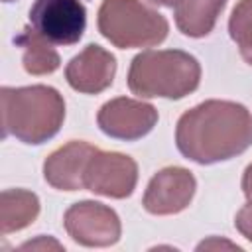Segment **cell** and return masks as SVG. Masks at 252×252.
I'll return each instance as SVG.
<instances>
[{
	"mask_svg": "<svg viewBox=\"0 0 252 252\" xmlns=\"http://www.w3.org/2000/svg\"><path fill=\"white\" fill-rule=\"evenodd\" d=\"M158 122V110L144 100L118 96L104 102L96 114L98 128L114 140H140Z\"/></svg>",
	"mask_w": 252,
	"mask_h": 252,
	"instance_id": "cell-8",
	"label": "cell"
},
{
	"mask_svg": "<svg viewBox=\"0 0 252 252\" xmlns=\"http://www.w3.org/2000/svg\"><path fill=\"white\" fill-rule=\"evenodd\" d=\"M116 75V59L96 43H89L65 67L69 87L83 94H96L108 89Z\"/></svg>",
	"mask_w": 252,
	"mask_h": 252,
	"instance_id": "cell-10",
	"label": "cell"
},
{
	"mask_svg": "<svg viewBox=\"0 0 252 252\" xmlns=\"http://www.w3.org/2000/svg\"><path fill=\"white\" fill-rule=\"evenodd\" d=\"M150 2L159 4V6H175L177 4V0H150Z\"/></svg>",
	"mask_w": 252,
	"mask_h": 252,
	"instance_id": "cell-20",
	"label": "cell"
},
{
	"mask_svg": "<svg viewBox=\"0 0 252 252\" xmlns=\"http://www.w3.org/2000/svg\"><path fill=\"white\" fill-rule=\"evenodd\" d=\"M242 191L248 199H252V163L244 169V175H242Z\"/></svg>",
	"mask_w": 252,
	"mask_h": 252,
	"instance_id": "cell-19",
	"label": "cell"
},
{
	"mask_svg": "<svg viewBox=\"0 0 252 252\" xmlns=\"http://www.w3.org/2000/svg\"><path fill=\"white\" fill-rule=\"evenodd\" d=\"M35 32L55 45H73L83 37L87 10L79 0H35L30 8Z\"/></svg>",
	"mask_w": 252,
	"mask_h": 252,
	"instance_id": "cell-6",
	"label": "cell"
},
{
	"mask_svg": "<svg viewBox=\"0 0 252 252\" xmlns=\"http://www.w3.org/2000/svg\"><path fill=\"white\" fill-rule=\"evenodd\" d=\"M0 100L4 138L14 136L37 146L51 140L65 120V100L57 89L47 85L2 87Z\"/></svg>",
	"mask_w": 252,
	"mask_h": 252,
	"instance_id": "cell-2",
	"label": "cell"
},
{
	"mask_svg": "<svg viewBox=\"0 0 252 252\" xmlns=\"http://www.w3.org/2000/svg\"><path fill=\"white\" fill-rule=\"evenodd\" d=\"M195 189L197 181L189 169L169 165L150 179L142 205L150 215H175L189 207Z\"/></svg>",
	"mask_w": 252,
	"mask_h": 252,
	"instance_id": "cell-9",
	"label": "cell"
},
{
	"mask_svg": "<svg viewBox=\"0 0 252 252\" xmlns=\"http://www.w3.org/2000/svg\"><path fill=\"white\" fill-rule=\"evenodd\" d=\"M226 0H177L175 26L187 37H205L213 32Z\"/></svg>",
	"mask_w": 252,
	"mask_h": 252,
	"instance_id": "cell-12",
	"label": "cell"
},
{
	"mask_svg": "<svg viewBox=\"0 0 252 252\" xmlns=\"http://www.w3.org/2000/svg\"><path fill=\"white\" fill-rule=\"evenodd\" d=\"M39 215V199L28 189H4L0 195V230L10 234L30 226Z\"/></svg>",
	"mask_w": 252,
	"mask_h": 252,
	"instance_id": "cell-13",
	"label": "cell"
},
{
	"mask_svg": "<svg viewBox=\"0 0 252 252\" xmlns=\"http://www.w3.org/2000/svg\"><path fill=\"white\" fill-rule=\"evenodd\" d=\"M2 2H14V0H2Z\"/></svg>",
	"mask_w": 252,
	"mask_h": 252,
	"instance_id": "cell-21",
	"label": "cell"
},
{
	"mask_svg": "<svg viewBox=\"0 0 252 252\" xmlns=\"http://www.w3.org/2000/svg\"><path fill=\"white\" fill-rule=\"evenodd\" d=\"M175 146L201 165L236 158L252 146V114L234 100H205L179 116Z\"/></svg>",
	"mask_w": 252,
	"mask_h": 252,
	"instance_id": "cell-1",
	"label": "cell"
},
{
	"mask_svg": "<svg viewBox=\"0 0 252 252\" xmlns=\"http://www.w3.org/2000/svg\"><path fill=\"white\" fill-rule=\"evenodd\" d=\"M98 148L83 140H71L57 148L43 161V179L59 191L85 189V169Z\"/></svg>",
	"mask_w": 252,
	"mask_h": 252,
	"instance_id": "cell-11",
	"label": "cell"
},
{
	"mask_svg": "<svg viewBox=\"0 0 252 252\" xmlns=\"http://www.w3.org/2000/svg\"><path fill=\"white\" fill-rule=\"evenodd\" d=\"M96 26L100 35L120 49L158 45L169 32L167 20L142 0H102Z\"/></svg>",
	"mask_w": 252,
	"mask_h": 252,
	"instance_id": "cell-4",
	"label": "cell"
},
{
	"mask_svg": "<svg viewBox=\"0 0 252 252\" xmlns=\"http://www.w3.org/2000/svg\"><path fill=\"white\" fill-rule=\"evenodd\" d=\"M138 183V165L130 156L120 152L96 150L85 169V189L110 197L126 199Z\"/></svg>",
	"mask_w": 252,
	"mask_h": 252,
	"instance_id": "cell-7",
	"label": "cell"
},
{
	"mask_svg": "<svg viewBox=\"0 0 252 252\" xmlns=\"http://www.w3.org/2000/svg\"><path fill=\"white\" fill-rule=\"evenodd\" d=\"M22 248H55V250H63V246L53 240V238H47V236H39L37 240H32V242H24Z\"/></svg>",
	"mask_w": 252,
	"mask_h": 252,
	"instance_id": "cell-17",
	"label": "cell"
},
{
	"mask_svg": "<svg viewBox=\"0 0 252 252\" xmlns=\"http://www.w3.org/2000/svg\"><path fill=\"white\" fill-rule=\"evenodd\" d=\"M228 33L242 59L252 65V0H238L228 20Z\"/></svg>",
	"mask_w": 252,
	"mask_h": 252,
	"instance_id": "cell-15",
	"label": "cell"
},
{
	"mask_svg": "<svg viewBox=\"0 0 252 252\" xmlns=\"http://www.w3.org/2000/svg\"><path fill=\"white\" fill-rule=\"evenodd\" d=\"M234 226H236V230H238L246 240L252 242V199H248V203L236 213V217H234Z\"/></svg>",
	"mask_w": 252,
	"mask_h": 252,
	"instance_id": "cell-16",
	"label": "cell"
},
{
	"mask_svg": "<svg viewBox=\"0 0 252 252\" xmlns=\"http://www.w3.org/2000/svg\"><path fill=\"white\" fill-rule=\"evenodd\" d=\"M232 248V250H240V246L232 244V242H226V240H219V238H211V240H205L197 246V250H205V248Z\"/></svg>",
	"mask_w": 252,
	"mask_h": 252,
	"instance_id": "cell-18",
	"label": "cell"
},
{
	"mask_svg": "<svg viewBox=\"0 0 252 252\" xmlns=\"http://www.w3.org/2000/svg\"><path fill=\"white\" fill-rule=\"evenodd\" d=\"M14 43L22 47V63L26 73L30 75H49L59 69L61 59L59 53L53 49L51 41L45 39L33 28H24L16 37Z\"/></svg>",
	"mask_w": 252,
	"mask_h": 252,
	"instance_id": "cell-14",
	"label": "cell"
},
{
	"mask_svg": "<svg viewBox=\"0 0 252 252\" xmlns=\"http://www.w3.org/2000/svg\"><path fill=\"white\" fill-rule=\"evenodd\" d=\"M67 234L81 246L104 248L120 240V219L114 209L96 201H79L63 215Z\"/></svg>",
	"mask_w": 252,
	"mask_h": 252,
	"instance_id": "cell-5",
	"label": "cell"
},
{
	"mask_svg": "<svg viewBox=\"0 0 252 252\" xmlns=\"http://www.w3.org/2000/svg\"><path fill=\"white\" fill-rule=\"evenodd\" d=\"M201 65L181 49H148L128 69V89L140 98H183L199 87Z\"/></svg>",
	"mask_w": 252,
	"mask_h": 252,
	"instance_id": "cell-3",
	"label": "cell"
}]
</instances>
